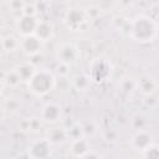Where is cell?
<instances>
[{"instance_id":"obj_9","label":"cell","mask_w":159,"mask_h":159,"mask_svg":"<svg viewBox=\"0 0 159 159\" xmlns=\"http://www.w3.org/2000/svg\"><path fill=\"white\" fill-rule=\"evenodd\" d=\"M42 45H43V42L36 35H29V36L21 37L20 50L24 55H26L29 57H34L41 52Z\"/></svg>"},{"instance_id":"obj_14","label":"cell","mask_w":159,"mask_h":159,"mask_svg":"<svg viewBox=\"0 0 159 159\" xmlns=\"http://www.w3.org/2000/svg\"><path fill=\"white\" fill-rule=\"evenodd\" d=\"M14 68H15L16 73L19 75V77L21 78V81H22V82H26V83L30 81V78H31V77L35 75V72L37 71V68L35 67V65L31 63V62H22V63H20V65L15 66Z\"/></svg>"},{"instance_id":"obj_3","label":"cell","mask_w":159,"mask_h":159,"mask_svg":"<svg viewBox=\"0 0 159 159\" xmlns=\"http://www.w3.org/2000/svg\"><path fill=\"white\" fill-rule=\"evenodd\" d=\"M89 24V14L80 7H73L63 15V25L73 32L83 31Z\"/></svg>"},{"instance_id":"obj_6","label":"cell","mask_w":159,"mask_h":159,"mask_svg":"<svg viewBox=\"0 0 159 159\" xmlns=\"http://www.w3.org/2000/svg\"><path fill=\"white\" fill-rule=\"evenodd\" d=\"M52 143L47 138H41L36 139L30 143L27 148V155L34 159H45L51 157L52 149H51Z\"/></svg>"},{"instance_id":"obj_4","label":"cell","mask_w":159,"mask_h":159,"mask_svg":"<svg viewBox=\"0 0 159 159\" xmlns=\"http://www.w3.org/2000/svg\"><path fill=\"white\" fill-rule=\"evenodd\" d=\"M88 75L93 83H104L111 78L112 75V63L106 57H97L91 61L88 67Z\"/></svg>"},{"instance_id":"obj_1","label":"cell","mask_w":159,"mask_h":159,"mask_svg":"<svg viewBox=\"0 0 159 159\" xmlns=\"http://www.w3.org/2000/svg\"><path fill=\"white\" fill-rule=\"evenodd\" d=\"M128 35L139 43H150L158 36V25L155 20L148 15H138L129 21Z\"/></svg>"},{"instance_id":"obj_15","label":"cell","mask_w":159,"mask_h":159,"mask_svg":"<svg viewBox=\"0 0 159 159\" xmlns=\"http://www.w3.org/2000/svg\"><path fill=\"white\" fill-rule=\"evenodd\" d=\"M92 83L91 77L88 73H78L72 78V86L78 92H84L89 88V84Z\"/></svg>"},{"instance_id":"obj_23","label":"cell","mask_w":159,"mask_h":159,"mask_svg":"<svg viewBox=\"0 0 159 159\" xmlns=\"http://www.w3.org/2000/svg\"><path fill=\"white\" fill-rule=\"evenodd\" d=\"M143 154V157H145V158H154V159H159V145H157V144H152L145 152H143L142 153Z\"/></svg>"},{"instance_id":"obj_24","label":"cell","mask_w":159,"mask_h":159,"mask_svg":"<svg viewBox=\"0 0 159 159\" xmlns=\"http://www.w3.org/2000/svg\"><path fill=\"white\" fill-rule=\"evenodd\" d=\"M37 12H39V10H37V7H36L34 4H31V5L26 4L25 7H24V11H22V14H25V15H31V16H37Z\"/></svg>"},{"instance_id":"obj_22","label":"cell","mask_w":159,"mask_h":159,"mask_svg":"<svg viewBox=\"0 0 159 159\" xmlns=\"http://www.w3.org/2000/svg\"><path fill=\"white\" fill-rule=\"evenodd\" d=\"M25 5L26 4L24 2V0H10L9 1V7L12 12H19V14L21 12L22 14Z\"/></svg>"},{"instance_id":"obj_5","label":"cell","mask_w":159,"mask_h":159,"mask_svg":"<svg viewBox=\"0 0 159 159\" xmlns=\"http://www.w3.org/2000/svg\"><path fill=\"white\" fill-rule=\"evenodd\" d=\"M55 56H56V60L58 61V63H62V65L71 67L78 62L81 52H80V48L75 43L62 42L57 46Z\"/></svg>"},{"instance_id":"obj_17","label":"cell","mask_w":159,"mask_h":159,"mask_svg":"<svg viewBox=\"0 0 159 159\" xmlns=\"http://www.w3.org/2000/svg\"><path fill=\"white\" fill-rule=\"evenodd\" d=\"M21 78L19 77V75L16 73L15 68H11L9 71H4L2 75H1V83L2 86H6V87H10V88H14L16 87L19 83H21Z\"/></svg>"},{"instance_id":"obj_10","label":"cell","mask_w":159,"mask_h":159,"mask_svg":"<svg viewBox=\"0 0 159 159\" xmlns=\"http://www.w3.org/2000/svg\"><path fill=\"white\" fill-rule=\"evenodd\" d=\"M153 143H154V142H153V135H152L148 130H145V129H143V128L138 129V130L133 134V137H132V139H130V145H132V148H133L134 150H137V152H140V153L145 152Z\"/></svg>"},{"instance_id":"obj_2","label":"cell","mask_w":159,"mask_h":159,"mask_svg":"<svg viewBox=\"0 0 159 159\" xmlns=\"http://www.w3.org/2000/svg\"><path fill=\"white\" fill-rule=\"evenodd\" d=\"M55 86L56 77L48 68H39L27 82L29 91L37 97H43L48 94L55 88Z\"/></svg>"},{"instance_id":"obj_19","label":"cell","mask_w":159,"mask_h":159,"mask_svg":"<svg viewBox=\"0 0 159 159\" xmlns=\"http://www.w3.org/2000/svg\"><path fill=\"white\" fill-rule=\"evenodd\" d=\"M41 118L37 119V118H26L25 120H22L21 123V129L22 130H27V132H34V130H37L41 125Z\"/></svg>"},{"instance_id":"obj_11","label":"cell","mask_w":159,"mask_h":159,"mask_svg":"<svg viewBox=\"0 0 159 159\" xmlns=\"http://www.w3.org/2000/svg\"><path fill=\"white\" fill-rule=\"evenodd\" d=\"M43 43L52 40L53 36H55V27L52 25L51 21L48 20H39V24H37V27L35 30V34Z\"/></svg>"},{"instance_id":"obj_20","label":"cell","mask_w":159,"mask_h":159,"mask_svg":"<svg viewBox=\"0 0 159 159\" xmlns=\"http://www.w3.org/2000/svg\"><path fill=\"white\" fill-rule=\"evenodd\" d=\"M120 92L125 93V94H132L134 89H137V81H134L133 78H124L119 86Z\"/></svg>"},{"instance_id":"obj_16","label":"cell","mask_w":159,"mask_h":159,"mask_svg":"<svg viewBox=\"0 0 159 159\" xmlns=\"http://www.w3.org/2000/svg\"><path fill=\"white\" fill-rule=\"evenodd\" d=\"M20 42L21 40H19L16 36L10 34L1 37V47L5 52H15L20 50Z\"/></svg>"},{"instance_id":"obj_12","label":"cell","mask_w":159,"mask_h":159,"mask_svg":"<svg viewBox=\"0 0 159 159\" xmlns=\"http://www.w3.org/2000/svg\"><path fill=\"white\" fill-rule=\"evenodd\" d=\"M137 89H139V92L147 97L153 96L158 89V82L150 76H144L137 81Z\"/></svg>"},{"instance_id":"obj_13","label":"cell","mask_w":159,"mask_h":159,"mask_svg":"<svg viewBox=\"0 0 159 159\" xmlns=\"http://www.w3.org/2000/svg\"><path fill=\"white\" fill-rule=\"evenodd\" d=\"M89 144L88 142L81 137V138H77V139H73L71 142V145H70V152H71V155L72 157H76V158H84L86 154L89 152Z\"/></svg>"},{"instance_id":"obj_18","label":"cell","mask_w":159,"mask_h":159,"mask_svg":"<svg viewBox=\"0 0 159 159\" xmlns=\"http://www.w3.org/2000/svg\"><path fill=\"white\" fill-rule=\"evenodd\" d=\"M52 144H62L66 142V139L68 138L67 135V132L66 129H62V128H53V129H50L47 132V137H46Z\"/></svg>"},{"instance_id":"obj_8","label":"cell","mask_w":159,"mask_h":159,"mask_svg":"<svg viewBox=\"0 0 159 159\" xmlns=\"http://www.w3.org/2000/svg\"><path fill=\"white\" fill-rule=\"evenodd\" d=\"M61 117H62V107L58 103L50 101L42 106L41 112H40V118L42 122L53 124V123L58 122L61 119Z\"/></svg>"},{"instance_id":"obj_7","label":"cell","mask_w":159,"mask_h":159,"mask_svg":"<svg viewBox=\"0 0 159 159\" xmlns=\"http://www.w3.org/2000/svg\"><path fill=\"white\" fill-rule=\"evenodd\" d=\"M37 24H39V20H37L36 16L21 14L17 17V20H16L15 27H16L17 34L21 37H25V36H29V35H34L35 34V30L37 27Z\"/></svg>"},{"instance_id":"obj_21","label":"cell","mask_w":159,"mask_h":159,"mask_svg":"<svg viewBox=\"0 0 159 159\" xmlns=\"http://www.w3.org/2000/svg\"><path fill=\"white\" fill-rule=\"evenodd\" d=\"M66 132H67L68 138H71V140L77 139V138H81V137H83V134H84L83 127H82L81 124H73V125H71L68 129H66Z\"/></svg>"}]
</instances>
